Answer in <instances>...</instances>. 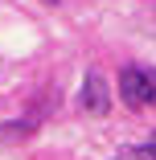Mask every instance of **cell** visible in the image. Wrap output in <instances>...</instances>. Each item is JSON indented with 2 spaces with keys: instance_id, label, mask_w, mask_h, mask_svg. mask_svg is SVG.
<instances>
[{
  "instance_id": "3957f363",
  "label": "cell",
  "mask_w": 156,
  "mask_h": 160,
  "mask_svg": "<svg viewBox=\"0 0 156 160\" xmlns=\"http://www.w3.org/2000/svg\"><path fill=\"white\" fill-rule=\"evenodd\" d=\"M115 160H156V136H148L144 144H132V148H119Z\"/></svg>"
},
{
  "instance_id": "277c9868",
  "label": "cell",
  "mask_w": 156,
  "mask_h": 160,
  "mask_svg": "<svg viewBox=\"0 0 156 160\" xmlns=\"http://www.w3.org/2000/svg\"><path fill=\"white\" fill-rule=\"evenodd\" d=\"M45 4H58V0H45Z\"/></svg>"
},
{
  "instance_id": "7a4b0ae2",
  "label": "cell",
  "mask_w": 156,
  "mask_h": 160,
  "mask_svg": "<svg viewBox=\"0 0 156 160\" xmlns=\"http://www.w3.org/2000/svg\"><path fill=\"white\" fill-rule=\"evenodd\" d=\"M82 111H90V115H107L111 111V90H107L99 70H90L86 82H82Z\"/></svg>"
},
{
  "instance_id": "6da1fadb",
  "label": "cell",
  "mask_w": 156,
  "mask_h": 160,
  "mask_svg": "<svg viewBox=\"0 0 156 160\" xmlns=\"http://www.w3.org/2000/svg\"><path fill=\"white\" fill-rule=\"evenodd\" d=\"M119 94H123V103L128 107H152L156 103V78L140 66H123L119 70Z\"/></svg>"
}]
</instances>
